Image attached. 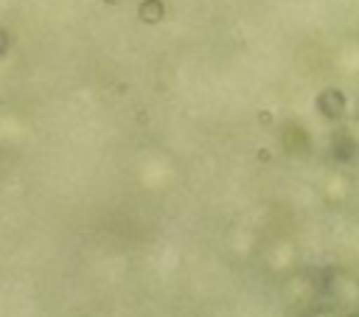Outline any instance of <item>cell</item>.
<instances>
[{"label":"cell","instance_id":"cell-1","mask_svg":"<svg viewBox=\"0 0 359 317\" xmlns=\"http://www.w3.org/2000/svg\"><path fill=\"white\" fill-rule=\"evenodd\" d=\"M320 289H323V269H314V267H294L283 275V283H280V297L283 303L292 309V311H303L309 309L311 303L320 300Z\"/></svg>","mask_w":359,"mask_h":317},{"label":"cell","instance_id":"cell-6","mask_svg":"<svg viewBox=\"0 0 359 317\" xmlns=\"http://www.w3.org/2000/svg\"><path fill=\"white\" fill-rule=\"evenodd\" d=\"M137 17H140V22H146V25H157V22L165 17V3H163V0H140Z\"/></svg>","mask_w":359,"mask_h":317},{"label":"cell","instance_id":"cell-2","mask_svg":"<svg viewBox=\"0 0 359 317\" xmlns=\"http://www.w3.org/2000/svg\"><path fill=\"white\" fill-rule=\"evenodd\" d=\"M320 300H325L339 314L342 311H359V275L353 269H345V267H325Z\"/></svg>","mask_w":359,"mask_h":317},{"label":"cell","instance_id":"cell-10","mask_svg":"<svg viewBox=\"0 0 359 317\" xmlns=\"http://www.w3.org/2000/svg\"><path fill=\"white\" fill-rule=\"evenodd\" d=\"M104 3H112V6H115V3H121V0H104Z\"/></svg>","mask_w":359,"mask_h":317},{"label":"cell","instance_id":"cell-5","mask_svg":"<svg viewBox=\"0 0 359 317\" xmlns=\"http://www.w3.org/2000/svg\"><path fill=\"white\" fill-rule=\"evenodd\" d=\"M356 151H359V143L348 129H334L331 132V154H334V160L351 163L356 157Z\"/></svg>","mask_w":359,"mask_h":317},{"label":"cell","instance_id":"cell-4","mask_svg":"<svg viewBox=\"0 0 359 317\" xmlns=\"http://www.w3.org/2000/svg\"><path fill=\"white\" fill-rule=\"evenodd\" d=\"M314 107L325 121H339L345 115V109H348V98H345V93L339 87H325V90L317 93Z\"/></svg>","mask_w":359,"mask_h":317},{"label":"cell","instance_id":"cell-8","mask_svg":"<svg viewBox=\"0 0 359 317\" xmlns=\"http://www.w3.org/2000/svg\"><path fill=\"white\" fill-rule=\"evenodd\" d=\"M8 45H11V34L6 28H0V56L8 50Z\"/></svg>","mask_w":359,"mask_h":317},{"label":"cell","instance_id":"cell-7","mask_svg":"<svg viewBox=\"0 0 359 317\" xmlns=\"http://www.w3.org/2000/svg\"><path fill=\"white\" fill-rule=\"evenodd\" d=\"M297 317H339V311L331 309L325 300H317V303H311L309 309H303Z\"/></svg>","mask_w":359,"mask_h":317},{"label":"cell","instance_id":"cell-9","mask_svg":"<svg viewBox=\"0 0 359 317\" xmlns=\"http://www.w3.org/2000/svg\"><path fill=\"white\" fill-rule=\"evenodd\" d=\"M339 317H359V311H342Z\"/></svg>","mask_w":359,"mask_h":317},{"label":"cell","instance_id":"cell-3","mask_svg":"<svg viewBox=\"0 0 359 317\" xmlns=\"http://www.w3.org/2000/svg\"><path fill=\"white\" fill-rule=\"evenodd\" d=\"M280 146H283V151L289 157H309L311 154V137H309L306 126H300L294 121L283 123V129H280Z\"/></svg>","mask_w":359,"mask_h":317}]
</instances>
